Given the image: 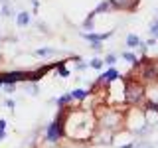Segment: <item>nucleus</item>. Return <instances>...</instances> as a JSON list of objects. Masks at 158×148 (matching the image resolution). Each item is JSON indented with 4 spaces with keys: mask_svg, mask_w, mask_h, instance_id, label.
<instances>
[{
    "mask_svg": "<svg viewBox=\"0 0 158 148\" xmlns=\"http://www.w3.org/2000/svg\"><path fill=\"white\" fill-rule=\"evenodd\" d=\"M28 14L26 12H22V14H20V16H18V24H22V26H24V24H28Z\"/></svg>",
    "mask_w": 158,
    "mask_h": 148,
    "instance_id": "obj_11",
    "label": "nucleus"
},
{
    "mask_svg": "<svg viewBox=\"0 0 158 148\" xmlns=\"http://www.w3.org/2000/svg\"><path fill=\"white\" fill-rule=\"evenodd\" d=\"M111 36H113V32H107V34H83V38L91 39V42H103V39H107Z\"/></svg>",
    "mask_w": 158,
    "mask_h": 148,
    "instance_id": "obj_4",
    "label": "nucleus"
},
{
    "mask_svg": "<svg viewBox=\"0 0 158 148\" xmlns=\"http://www.w3.org/2000/svg\"><path fill=\"white\" fill-rule=\"evenodd\" d=\"M111 2V8L115 10H123V8H131L132 4H136L138 0H109Z\"/></svg>",
    "mask_w": 158,
    "mask_h": 148,
    "instance_id": "obj_3",
    "label": "nucleus"
},
{
    "mask_svg": "<svg viewBox=\"0 0 158 148\" xmlns=\"http://www.w3.org/2000/svg\"><path fill=\"white\" fill-rule=\"evenodd\" d=\"M103 63H105L103 59H93V61H91V67H93V69H101Z\"/></svg>",
    "mask_w": 158,
    "mask_h": 148,
    "instance_id": "obj_10",
    "label": "nucleus"
},
{
    "mask_svg": "<svg viewBox=\"0 0 158 148\" xmlns=\"http://www.w3.org/2000/svg\"><path fill=\"white\" fill-rule=\"evenodd\" d=\"M71 97L77 99V101H83V99L87 97V91H85V89H75V91L71 93Z\"/></svg>",
    "mask_w": 158,
    "mask_h": 148,
    "instance_id": "obj_7",
    "label": "nucleus"
},
{
    "mask_svg": "<svg viewBox=\"0 0 158 148\" xmlns=\"http://www.w3.org/2000/svg\"><path fill=\"white\" fill-rule=\"evenodd\" d=\"M101 79H105L107 83H111V81H115V79H118V71H117L115 67H111V69H109V71H107Z\"/></svg>",
    "mask_w": 158,
    "mask_h": 148,
    "instance_id": "obj_6",
    "label": "nucleus"
},
{
    "mask_svg": "<svg viewBox=\"0 0 158 148\" xmlns=\"http://www.w3.org/2000/svg\"><path fill=\"white\" fill-rule=\"evenodd\" d=\"M150 34H152V38L158 39V16L150 22Z\"/></svg>",
    "mask_w": 158,
    "mask_h": 148,
    "instance_id": "obj_8",
    "label": "nucleus"
},
{
    "mask_svg": "<svg viewBox=\"0 0 158 148\" xmlns=\"http://www.w3.org/2000/svg\"><path fill=\"white\" fill-rule=\"evenodd\" d=\"M36 53H38V56H52L53 51H52V49H38Z\"/></svg>",
    "mask_w": 158,
    "mask_h": 148,
    "instance_id": "obj_13",
    "label": "nucleus"
},
{
    "mask_svg": "<svg viewBox=\"0 0 158 148\" xmlns=\"http://www.w3.org/2000/svg\"><path fill=\"white\" fill-rule=\"evenodd\" d=\"M4 126H6V122H4V121H0V130H4Z\"/></svg>",
    "mask_w": 158,
    "mask_h": 148,
    "instance_id": "obj_16",
    "label": "nucleus"
},
{
    "mask_svg": "<svg viewBox=\"0 0 158 148\" xmlns=\"http://www.w3.org/2000/svg\"><path fill=\"white\" fill-rule=\"evenodd\" d=\"M115 61H117V56H113V53L105 57V63H107V65H115Z\"/></svg>",
    "mask_w": 158,
    "mask_h": 148,
    "instance_id": "obj_12",
    "label": "nucleus"
},
{
    "mask_svg": "<svg viewBox=\"0 0 158 148\" xmlns=\"http://www.w3.org/2000/svg\"><path fill=\"white\" fill-rule=\"evenodd\" d=\"M2 138H4V130H0V140H2Z\"/></svg>",
    "mask_w": 158,
    "mask_h": 148,
    "instance_id": "obj_18",
    "label": "nucleus"
},
{
    "mask_svg": "<svg viewBox=\"0 0 158 148\" xmlns=\"http://www.w3.org/2000/svg\"><path fill=\"white\" fill-rule=\"evenodd\" d=\"M127 46L128 47H138V46H142V42H140L138 36H135V34H128L127 36Z\"/></svg>",
    "mask_w": 158,
    "mask_h": 148,
    "instance_id": "obj_5",
    "label": "nucleus"
},
{
    "mask_svg": "<svg viewBox=\"0 0 158 148\" xmlns=\"http://www.w3.org/2000/svg\"><path fill=\"white\" fill-rule=\"evenodd\" d=\"M61 126H59V122L56 121V122H52V125H49V128H48V140H57L59 138V134H61Z\"/></svg>",
    "mask_w": 158,
    "mask_h": 148,
    "instance_id": "obj_2",
    "label": "nucleus"
},
{
    "mask_svg": "<svg viewBox=\"0 0 158 148\" xmlns=\"http://www.w3.org/2000/svg\"><path fill=\"white\" fill-rule=\"evenodd\" d=\"M142 99V87L140 85H131L127 89V101L128 103H138Z\"/></svg>",
    "mask_w": 158,
    "mask_h": 148,
    "instance_id": "obj_1",
    "label": "nucleus"
},
{
    "mask_svg": "<svg viewBox=\"0 0 158 148\" xmlns=\"http://www.w3.org/2000/svg\"><path fill=\"white\" fill-rule=\"evenodd\" d=\"M123 57H125L127 61H131L132 65H138V57H136L132 51H125V53H123Z\"/></svg>",
    "mask_w": 158,
    "mask_h": 148,
    "instance_id": "obj_9",
    "label": "nucleus"
},
{
    "mask_svg": "<svg viewBox=\"0 0 158 148\" xmlns=\"http://www.w3.org/2000/svg\"><path fill=\"white\" fill-rule=\"evenodd\" d=\"M121 148H132V144H125V146H121Z\"/></svg>",
    "mask_w": 158,
    "mask_h": 148,
    "instance_id": "obj_17",
    "label": "nucleus"
},
{
    "mask_svg": "<svg viewBox=\"0 0 158 148\" xmlns=\"http://www.w3.org/2000/svg\"><path fill=\"white\" fill-rule=\"evenodd\" d=\"M71 95H65V97H61V99H59V105H65V103H69V101H71Z\"/></svg>",
    "mask_w": 158,
    "mask_h": 148,
    "instance_id": "obj_14",
    "label": "nucleus"
},
{
    "mask_svg": "<svg viewBox=\"0 0 158 148\" xmlns=\"http://www.w3.org/2000/svg\"><path fill=\"white\" fill-rule=\"evenodd\" d=\"M59 73H61V75H67V73H69V71H67V69H65V67H63V65H61V67H59Z\"/></svg>",
    "mask_w": 158,
    "mask_h": 148,
    "instance_id": "obj_15",
    "label": "nucleus"
}]
</instances>
